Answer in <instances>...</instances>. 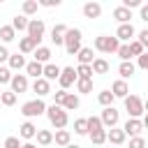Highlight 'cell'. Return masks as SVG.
Masks as SVG:
<instances>
[{
    "instance_id": "6da1fadb",
    "label": "cell",
    "mask_w": 148,
    "mask_h": 148,
    "mask_svg": "<svg viewBox=\"0 0 148 148\" xmlns=\"http://www.w3.org/2000/svg\"><path fill=\"white\" fill-rule=\"evenodd\" d=\"M46 118H49V123H51L56 130H65V127H67V123H69L67 111H65L62 106H56V104L46 106Z\"/></svg>"
},
{
    "instance_id": "7a4b0ae2",
    "label": "cell",
    "mask_w": 148,
    "mask_h": 148,
    "mask_svg": "<svg viewBox=\"0 0 148 148\" xmlns=\"http://www.w3.org/2000/svg\"><path fill=\"white\" fill-rule=\"evenodd\" d=\"M65 51L69 53V56H76L79 51H81V30L79 28H67V32H65Z\"/></svg>"
},
{
    "instance_id": "3957f363",
    "label": "cell",
    "mask_w": 148,
    "mask_h": 148,
    "mask_svg": "<svg viewBox=\"0 0 148 148\" xmlns=\"http://www.w3.org/2000/svg\"><path fill=\"white\" fill-rule=\"evenodd\" d=\"M118 46H120V42L116 39V35H113V37H111V35H99V37H95V49H97L99 53H116Z\"/></svg>"
},
{
    "instance_id": "277c9868",
    "label": "cell",
    "mask_w": 148,
    "mask_h": 148,
    "mask_svg": "<svg viewBox=\"0 0 148 148\" xmlns=\"http://www.w3.org/2000/svg\"><path fill=\"white\" fill-rule=\"evenodd\" d=\"M125 111L130 113V118H141L146 111H143V99L139 95H127L125 97Z\"/></svg>"
},
{
    "instance_id": "5b68a950",
    "label": "cell",
    "mask_w": 148,
    "mask_h": 148,
    "mask_svg": "<svg viewBox=\"0 0 148 148\" xmlns=\"http://www.w3.org/2000/svg\"><path fill=\"white\" fill-rule=\"evenodd\" d=\"M21 113L25 116V118H37V116H42V113H46V104H44V99H30V102H25L23 106H21Z\"/></svg>"
},
{
    "instance_id": "8992f818",
    "label": "cell",
    "mask_w": 148,
    "mask_h": 148,
    "mask_svg": "<svg viewBox=\"0 0 148 148\" xmlns=\"http://www.w3.org/2000/svg\"><path fill=\"white\" fill-rule=\"evenodd\" d=\"M44 30H46V25H44V21L42 18H30V23H28V37L39 46V42L44 39Z\"/></svg>"
},
{
    "instance_id": "52a82bcc",
    "label": "cell",
    "mask_w": 148,
    "mask_h": 148,
    "mask_svg": "<svg viewBox=\"0 0 148 148\" xmlns=\"http://www.w3.org/2000/svg\"><path fill=\"white\" fill-rule=\"evenodd\" d=\"M99 120H102V127H116L118 125V120H120V113H118V109L116 106H106L104 111H102V116H99Z\"/></svg>"
},
{
    "instance_id": "ba28073f",
    "label": "cell",
    "mask_w": 148,
    "mask_h": 148,
    "mask_svg": "<svg viewBox=\"0 0 148 148\" xmlns=\"http://www.w3.org/2000/svg\"><path fill=\"white\" fill-rule=\"evenodd\" d=\"M76 69L74 67H62V72H60V79H58V83H60V90H67V88H72L74 83H76Z\"/></svg>"
},
{
    "instance_id": "9c48e42d",
    "label": "cell",
    "mask_w": 148,
    "mask_h": 148,
    "mask_svg": "<svg viewBox=\"0 0 148 148\" xmlns=\"http://www.w3.org/2000/svg\"><path fill=\"white\" fill-rule=\"evenodd\" d=\"M134 35H136V30H134L132 23H120L118 30H116V39H118V42H125V44H130Z\"/></svg>"
},
{
    "instance_id": "30bf717a",
    "label": "cell",
    "mask_w": 148,
    "mask_h": 148,
    "mask_svg": "<svg viewBox=\"0 0 148 148\" xmlns=\"http://www.w3.org/2000/svg\"><path fill=\"white\" fill-rule=\"evenodd\" d=\"M9 86H12V92L14 95H21V92H25L28 90V76L25 74H14L12 76V81H9Z\"/></svg>"
},
{
    "instance_id": "8fae6325",
    "label": "cell",
    "mask_w": 148,
    "mask_h": 148,
    "mask_svg": "<svg viewBox=\"0 0 148 148\" xmlns=\"http://www.w3.org/2000/svg\"><path fill=\"white\" fill-rule=\"evenodd\" d=\"M141 130H143V125H141V118H127V123L123 125V132L132 139V136H141Z\"/></svg>"
},
{
    "instance_id": "7c38bea8",
    "label": "cell",
    "mask_w": 148,
    "mask_h": 148,
    "mask_svg": "<svg viewBox=\"0 0 148 148\" xmlns=\"http://www.w3.org/2000/svg\"><path fill=\"white\" fill-rule=\"evenodd\" d=\"M125 139H127V134L123 132V127H111V130H106V141H111L113 146H123Z\"/></svg>"
},
{
    "instance_id": "4fadbf2b",
    "label": "cell",
    "mask_w": 148,
    "mask_h": 148,
    "mask_svg": "<svg viewBox=\"0 0 148 148\" xmlns=\"http://www.w3.org/2000/svg\"><path fill=\"white\" fill-rule=\"evenodd\" d=\"M65 32H67V25L65 23H56L53 30H51V42L56 46H62L65 44Z\"/></svg>"
},
{
    "instance_id": "5bb4252c",
    "label": "cell",
    "mask_w": 148,
    "mask_h": 148,
    "mask_svg": "<svg viewBox=\"0 0 148 148\" xmlns=\"http://www.w3.org/2000/svg\"><path fill=\"white\" fill-rule=\"evenodd\" d=\"M60 72H62V67H58V65H53V62H46V65H44V72H42V79H46V81L51 83V81L60 79Z\"/></svg>"
},
{
    "instance_id": "9a60e30c",
    "label": "cell",
    "mask_w": 148,
    "mask_h": 148,
    "mask_svg": "<svg viewBox=\"0 0 148 148\" xmlns=\"http://www.w3.org/2000/svg\"><path fill=\"white\" fill-rule=\"evenodd\" d=\"M32 92H37V97L42 99V97H46V95L51 92V83H49L46 79H35V83H32Z\"/></svg>"
},
{
    "instance_id": "2e32d148",
    "label": "cell",
    "mask_w": 148,
    "mask_h": 148,
    "mask_svg": "<svg viewBox=\"0 0 148 148\" xmlns=\"http://www.w3.org/2000/svg\"><path fill=\"white\" fill-rule=\"evenodd\" d=\"M102 14V5L99 2H86L83 5V16L86 18H99Z\"/></svg>"
},
{
    "instance_id": "e0dca14e",
    "label": "cell",
    "mask_w": 148,
    "mask_h": 148,
    "mask_svg": "<svg viewBox=\"0 0 148 148\" xmlns=\"http://www.w3.org/2000/svg\"><path fill=\"white\" fill-rule=\"evenodd\" d=\"M111 92H113V97H127L130 95V88H127V81H123V79H118V81H113V86H111Z\"/></svg>"
},
{
    "instance_id": "ac0fdd59",
    "label": "cell",
    "mask_w": 148,
    "mask_h": 148,
    "mask_svg": "<svg viewBox=\"0 0 148 148\" xmlns=\"http://www.w3.org/2000/svg\"><path fill=\"white\" fill-rule=\"evenodd\" d=\"M18 136H21V139H35V136H37V127H35L30 120H25V123L18 127Z\"/></svg>"
},
{
    "instance_id": "d6986e66",
    "label": "cell",
    "mask_w": 148,
    "mask_h": 148,
    "mask_svg": "<svg viewBox=\"0 0 148 148\" xmlns=\"http://www.w3.org/2000/svg\"><path fill=\"white\" fill-rule=\"evenodd\" d=\"M42 72H44V65L42 62H28L25 65V76H32V79H42Z\"/></svg>"
},
{
    "instance_id": "ffe728a7",
    "label": "cell",
    "mask_w": 148,
    "mask_h": 148,
    "mask_svg": "<svg viewBox=\"0 0 148 148\" xmlns=\"http://www.w3.org/2000/svg\"><path fill=\"white\" fill-rule=\"evenodd\" d=\"M53 141L58 143V146H69L72 143V134H69V130H56V134H53Z\"/></svg>"
},
{
    "instance_id": "44dd1931",
    "label": "cell",
    "mask_w": 148,
    "mask_h": 148,
    "mask_svg": "<svg viewBox=\"0 0 148 148\" xmlns=\"http://www.w3.org/2000/svg\"><path fill=\"white\" fill-rule=\"evenodd\" d=\"M35 49H37V44H35L30 37H21V39H18V51H21V56L35 53Z\"/></svg>"
},
{
    "instance_id": "7402d4cb",
    "label": "cell",
    "mask_w": 148,
    "mask_h": 148,
    "mask_svg": "<svg viewBox=\"0 0 148 148\" xmlns=\"http://www.w3.org/2000/svg\"><path fill=\"white\" fill-rule=\"evenodd\" d=\"M49 60H51V49H49V46H37V49H35V62L46 65Z\"/></svg>"
},
{
    "instance_id": "603a6c76",
    "label": "cell",
    "mask_w": 148,
    "mask_h": 148,
    "mask_svg": "<svg viewBox=\"0 0 148 148\" xmlns=\"http://www.w3.org/2000/svg\"><path fill=\"white\" fill-rule=\"evenodd\" d=\"M7 62H9V69H25V65H28L21 53H9V60Z\"/></svg>"
},
{
    "instance_id": "cb8c5ba5",
    "label": "cell",
    "mask_w": 148,
    "mask_h": 148,
    "mask_svg": "<svg viewBox=\"0 0 148 148\" xmlns=\"http://www.w3.org/2000/svg\"><path fill=\"white\" fill-rule=\"evenodd\" d=\"M134 72H136V67H134V62H132V60H127V62H120V65H118V74L123 76V81H125V79H130V76H134Z\"/></svg>"
},
{
    "instance_id": "d4e9b609",
    "label": "cell",
    "mask_w": 148,
    "mask_h": 148,
    "mask_svg": "<svg viewBox=\"0 0 148 148\" xmlns=\"http://www.w3.org/2000/svg\"><path fill=\"white\" fill-rule=\"evenodd\" d=\"M79 104H81L79 95L67 92V97H65V102H62V109H65V111H76V109H79Z\"/></svg>"
},
{
    "instance_id": "484cf974",
    "label": "cell",
    "mask_w": 148,
    "mask_h": 148,
    "mask_svg": "<svg viewBox=\"0 0 148 148\" xmlns=\"http://www.w3.org/2000/svg\"><path fill=\"white\" fill-rule=\"evenodd\" d=\"M113 18H116L118 23H130L132 12H130V9H125V7L120 5V7H116V9H113Z\"/></svg>"
},
{
    "instance_id": "4316f807",
    "label": "cell",
    "mask_w": 148,
    "mask_h": 148,
    "mask_svg": "<svg viewBox=\"0 0 148 148\" xmlns=\"http://www.w3.org/2000/svg\"><path fill=\"white\" fill-rule=\"evenodd\" d=\"M76 58H79V65H92V49H88V46H81V51L76 53Z\"/></svg>"
},
{
    "instance_id": "83f0119b",
    "label": "cell",
    "mask_w": 148,
    "mask_h": 148,
    "mask_svg": "<svg viewBox=\"0 0 148 148\" xmlns=\"http://www.w3.org/2000/svg\"><path fill=\"white\" fill-rule=\"evenodd\" d=\"M28 23H30V18L23 16V14H16V16L12 18V28L18 30V32H21V30H28Z\"/></svg>"
},
{
    "instance_id": "f1b7e54d",
    "label": "cell",
    "mask_w": 148,
    "mask_h": 148,
    "mask_svg": "<svg viewBox=\"0 0 148 148\" xmlns=\"http://www.w3.org/2000/svg\"><path fill=\"white\" fill-rule=\"evenodd\" d=\"M90 67H92V74H106L109 72V62L104 58H95Z\"/></svg>"
},
{
    "instance_id": "f546056e",
    "label": "cell",
    "mask_w": 148,
    "mask_h": 148,
    "mask_svg": "<svg viewBox=\"0 0 148 148\" xmlns=\"http://www.w3.org/2000/svg\"><path fill=\"white\" fill-rule=\"evenodd\" d=\"M37 143H39V146L53 143V132H51V130H37Z\"/></svg>"
},
{
    "instance_id": "4dcf8cb0",
    "label": "cell",
    "mask_w": 148,
    "mask_h": 148,
    "mask_svg": "<svg viewBox=\"0 0 148 148\" xmlns=\"http://www.w3.org/2000/svg\"><path fill=\"white\" fill-rule=\"evenodd\" d=\"M76 90H79L81 95L92 92V79H76Z\"/></svg>"
},
{
    "instance_id": "1f68e13d",
    "label": "cell",
    "mask_w": 148,
    "mask_h": 148,
    "mask_svg": "<svg viewBox=\"0 0 148 148\" xmlns=\"http://www.w3.org/2000/svg\"><path fill=\"white\" fill-rule=\"evenodd\" d=\"M113 99H116V97H113L111 90H102V92L97 95V102H99L104 109H106V106H113Z\"/></svg>"
},
{
    "instance_id": "d6a6232c",
    "label": "cell",
    "mask_w": 148,
    "mask_h": 148,
    "mask_svg": "<svg viewBox=\"0 0 148 148\" xmlns=\"http://www.w3.org/2000/svg\"><path fill=\"white\" fill-rule=\"evenodd\" d=\"M0 39L7 44V42H12V39H16V30L12 28V25H2L0 28Z\"/></svg>"
},
{
    "instance_id": "836d02e7",
    "label": "cell",
    "mask_w": 148,
    "mask_h": 148,
    "mask_svg": "<svg viewBox=\"0 0 148 148\" xmlns=\"http://www.w3.org/2000/svg\"><path fill=\"white\" fill-rule=\"evenodd\" d=\"M86 123H88V134H90V132H97V130H104L99 116H90V118H86Z\"/></svg>"
},
{
    "instance_id": "e575fe53",
    "label": "cell",
    "mask_w": 148,
    "mask_h": 148,
    "mask_svg": "<svg viewBox=\"0 0 148 148\" xmlns=\"http://www.w3.org/2000/svg\"><path fill=\"white\" fill-rule=\"evenodd\" d=\"M88 136H90V141H92L95 146H102V143L106 141V130H97V132H90Z\"/></svg>"
},
{
    "instance_id": "d590c367",
    "label": "cell",
    "mask_w": 148,
    "mask_h": 148,
    "mask_svg": "<svg viewBox=\"0 0 148 148\" xmlns=\"http://www.w3.org/2000/svg\"><path fill=\"white\" fill-rule=\"evenodd\" d=\"M37 7H39V2H37V0H25V2H23V7H21V9H23V16L35 14V12H37Z\"/></svg>"
},
{
    "instance_id": "8d00e7d4",
    "label": "cell",
    "mask_w": 148,
    "mask_h": 148,
    "mask_svg": "<svg viewBox=\"0 0 148 148\" xmlns=\"http://www.w3.org/2000/svg\"><path fill=\"white\" fill-rule=\"evenodd\" d=\"M116 53H118L120 62H127V60H132V53H130V44H120Z\"/></svg>"
},
{
    "instance_id": "74e56055",
    "label": "cell",
    "mask_w": 148,
    "mask_h": 148,
    "mask_svg": "<svg viewBox=\"0 0 148 148\" xmlns=\"http://www.w3.org/2000/svg\"><path fill=\"white\" fill-rule=\"evenodd\" d=\"M0 102H2L5 106H14V104H16V95H14L12 90H5V92H0Z\"/></svg>"
},
{
    "instance_id": "f35d334b",
    "label": "cell",
    "mask_w": 148,
    "mask_h": 148,
    "mask_svg": "<svg viewBox=\"0 0 148 148\" xmlns=\"http://www.w3.org/2000/svg\"><path fill=\"white\" fill-rule=\"evenodd\" d=\"M76 76L79 79H92V67L90 65H79L76 67Z\"/></svg>"
},
{
    "instance_id": "ab89813d",
    "label": "cell",
    "mask_w": 148,
    "mask_h": 148,
    "mask_svg": "<svg viewBox=\"0 0 148 148\" xmlns=\"http://www.w3.org/2000/svg\"><path fill=\"white\" fill-rule=\"evenodd\" d=\"M74 132L81 134V136L88 134V123H86V118H76V120H74Z\"/></svg>"
},
{
    "instance_id": "60d3db41",
    "label": "cell",
    "mask_w": 148,
    "mask_h": 148,
    "mask_svg": "<svg viewBox=\"0 0 148 148\" xmlns=\"http://www.w3.org/2000/svg\"><path fill=\"white\" fill-rule=\"evenodd\" d=\"M143 51H146V49H143V46H141L136 39H134V42H130V53H132V58H139Z\"/></svg>"
},
{
    "instance_id": "b9f144b4",
    "label": "cell",
    "mask_w": 148,
    "mask_h": 148,
    "mask_svg": "<svg viewBox=\"0 0 148 148\" xmlns=\"http://www.w3.org/2000/svg\"><path fill=\"white\" fill-rule=\"evenodd\" d=\"M12 76H14V74H12L9 67H0V86H2V83H9Z\"/></svg>"
},
{
    "instance_id": "7bdbcfd3",
    "label": "cell",
    "mask_w": 148,
    "mask_h": 148,
    "mask_svg": "<svg viewBox=\"0 0 148 148\" xmlns=\"http://www.w3.org/2000/svg\"><path fill=\"white\" fill-rule=\"evenodd\" d=\"M65 97H67V90H58V92H53V104H56V106H62Z\"/></svg>"
},
{
    "instance_id": "ee69618b",
    "label": "cell",
    "mask_w": 148,
    "mask_h": 148,
    "mask_svg": "<svg viewBox=\"0 0 148 148\" xmlns=\"http://www.w3.org/2000/svg\"><path fill=\"white\" fill-rule=\"evenodd\" d=\"M130 148H146V139L143 136H132L130 139Z\"/></svg>"
},
{
    "instance_id": "f6af8a7d",
    "label": "cell",
    "mask_w": 148,
    "mask_h": 148,
    "mask_svg": "<svg viewBox=\"0 0 148 148\" xmlns=\"http://www.w3.org/2000/svg\"><path fill=\"white\" fill-rule=\"evenodd\" d=\"M23 143L18 141V136H7L5 139V148H21Z\"/></svg>"
},
{
    "instance_id": "bcb514c9",
    "label": "cell",
    "mask_w": 148,
    "mask_h": 148,
    "mask_svg": "<svg viewBox=\"0 0 148 148\" xmlns=\"http://www.w3.org/2000/svg\"><path fill=\"white\" fill-rule=\"evenodd\" d=\"M136 65H139L141 69H146V72H148V51H143V53L136 58Z\"/></svg>"
},
{
    "instance_id": "7dc6e473",
    "label": "cell",
    "mask_w": 148,
    "mask_h": 148,
    "mask_svg": "<svg viewBox=\"0 0 148 148\" xmlns=\"http://www.w3.org/2000/svg\"><path fill=\"white\" fill-rule=\"evenodd\" d=\"M136 42H139V44H141L143 49H148V28L139 32V39H136Z\"/></svg>"
},
{
    "instance_id": "c3c4849f",
    "label": "cell",
    "mask_w": 148,
    "mask_h": 148,
    "mask_svg": "<svg viewBox=\"0 0 148 148\" xmlns=\"http://www.w3.org/2000/svg\"><path fill=\"white\" fill-rule=\"evenodd\" d=\"M60 0H39V7H58Z\"/></svg>"
},
{
    "instance_id": "681fc988",
    "label": "cell",
    "mask_w": 148,
    "mask_h": 148,
    "mask_svg": "<svg viewBox=\"0 0 148 148\" xmlns=\"http://www.w3.org/2000/svg\"><path fill=\"white\" fill-rule=\"evenodd\" d=\"M139 16H141V21H146V23H148V5H141V9H139Z\"/></svg>"
},
{
    "instance_id": "f907efd6",
    "label": "cell",
    "mask_w": 148,
    "mask_h": 148,
    "mask_svg": "<svg viewBox=\"0 0 148 148\" xmlns=\"http://www.w3.org/2000/svg\"><path fill=\"white\" fill-rule=\"evenodd\" d=\"M5 60H9V51H7V46H0V62H5Z\"/></svg>"
},
{
    "instance_id": "816d5d0a",
    "label": "cell",
    "mask_w": 148,
    "mask_h": 148,
    "mask_svg": "<svg viewBox=\"0 0 148 148\" xmlns=\"http://www.w3.org/2000/svg\"><path fill=\"white\" fill-rule=\"evenodd\" d=\"M141 125L148 130V113H143V118H141Z\"/></svg>"
},
{
    "instance_id": "f5cc1de1",
    "label": "cell",
    "mask_w": 148,
    "mask_h": 148,
    "mask_svg": "<svg viewBox=\"0 0 148 148\" xmlns=\"http://www.w3.org/2000/svg\"><path fill=\"white\" fill-rule=\"evenodd\" d=\"M21 148H37V146H35V143H30V141H28V143H23V146H21Z\"/></svg>"
},
{
    "instance_id": "db71d44e",
    "label": "cell",
    "mask_w": 148,
    "mask_h": 148,
    "mask_svg": "<svg viewBox=\"0 0 148 148\" xmlns=\"http://www.w3.org/2000/svg\"><path fill=\"white\" fill-rule=\"evenodd\" d=\"M143 111H146V113H148V97H146V99H143Z\"/></svg>"
},
{
    "instance_id": "11a10c76",
    "label": "cell",
    "mask_w": 148,
    "mask_h": 148,
    "mask_svg": "<svg viewBox=\"0 0 148 148\" xmlns=\"http://www.w3.org/2000/svg\"><path fill=\"white\" fill-rule=\"evenodd\" d=\"M65 148H81V146H76V143H69V146H65Z\"/></svg>"
},
{
    "instance_id": "9f6ffc18",
    "label": "cell",
    "mask_w": 148,
    "mask_h": 148,
    "mask_svg": "<svg viewBox=\"0 0 148 148\" xmlns=\"http://www.w3.org/2000/svg\"><path fill=\"white\" fill-rule=\"evenodd\" d=\"M0 92H2V90H0Z\"/></svg>"
}]
</instances>
